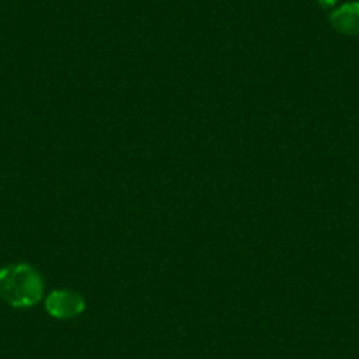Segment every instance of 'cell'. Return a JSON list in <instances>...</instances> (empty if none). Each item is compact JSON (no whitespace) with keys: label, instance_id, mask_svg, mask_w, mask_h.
<instances>
[{"label":"cell","instance_id":"cell-1","mask_svg":"<svg viewBox=\"0 0 359 359\" xmlns=\"http://www.w3.org/2000/svg\"><path fill=\"white\" fill-rule=\"evenodd\" d=\"M43 278L30 264H9L0 268V298L13 309H30L43 298Z\"/></svg>","mask_w":359,"mask_h":359},{"label":"cell","instance_id":"cell-2","mask_svg":"<svg viewBox=\"0 0 359 359\" xmlns=\"http://www.w3.org/2000/svg\"><path fill=\"white\" fill-rule=\"evenodd\" d=\"M46 310L51 317L60 320L74 319L85 312V299L79 292L58 289L53 291L46 299Z\"/></svg>","mask_w":359,"mask_h":359},{"label":"cell","instance_id":"cell-3","mask_svg":"<svg viewBox=\"0 0 359 359\" xmlns=\"http://www.w3.org/2000/svg\"><path fill=\"white\" fill-rule=\"evenodd\" d=\"M330 23L341 36H359V2H347L330 15Z\"/></svg>","mask_w":359,"mask_h":359},{"label":"cell","instance_id":"cell-4","mask_svg":"<svg viewBox=\"0 0 359 359\" xmlns=\"http://www.w3.org/2000/svg\"><path fill=\"white\" fill-rule=\"evenodd\" d=\"M338 0H317V4L320 6V8H333L334 4H337Z\"/></svg>","mask_w":359,"mask_h":359}]
</instances>
